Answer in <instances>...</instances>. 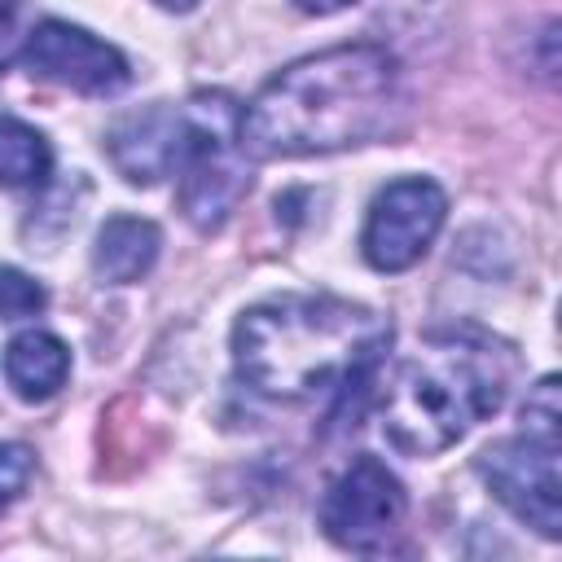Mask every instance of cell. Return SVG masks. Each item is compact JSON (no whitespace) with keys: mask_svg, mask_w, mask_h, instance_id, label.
Segmentation results:
<instances>
[{"mask_svg":"<svg viewBox=\"0 0 562 562\" xmlns=\"http://www.w3.org/2000/svg\"><path fill=\"white\" fill-rule=\"evenodd\" d=\"M400 110V61L382 44H334L277 70L241 110L255 162L312 158L378 140Z\"/></svg>","mask_w":562,"mask_h":562,"instance_id":"6da1fadb","label":"cell"},{"mask_svg":"<svg viewBox=\"0 0 562 562\" xmlns=\"http://www.w3.org/2000/svg\"><path fill=\"white\" fill-rule=\"evenodd\" d=\"M386 347L391 321L338 294H272L233 325L237 378L285 404L351 386Z\"/></svg>","mask_w":562,"mask_h":562,"instance_id":"7a4b0ae2","label":"cell"},{"mask_svg":"<svg viewBox=\"0 0 562 562\" xmlns=\"http://www.w3.org/2000/svg\"><path fill=\"white\" fill-rule=\"evenodd\" d=\"M514 347L479 325L426 334L391 373L382 435L404 457H439L492 417L514 382Z\"/></svg>","mask_w":562,"mask_h":562,"instance_id":"3957f363","label":"cell"},{"mask_svg":"<svg viewBox=\"0 0 562 562\" xmlns=\"http://www.w3.org/2000/svg\"><path fill=\"white\" fill-rule=\"evenodd\" d=\"M180 211L198 233H220L250 189L255 158L241 149V105L220 88H202L180 105Z\"/></svg>","mask_w":562,"mask_h":562,"instance_id":"277c9868","label":"cell"},{"mask_svg":"<svg viewBox=\"0 0 562 562\" xmlns=\"http://www.w3.org/2000/svg\"><path fill=\"white\" fill-rule=\"evenodd\" d=\"M558 430L522 426L509 439H496L479 452L474 470L492 487V496L544 540L562 536V470H558Z\"/></svg>","mask_w":562,"mask_h":562,"instance_id":"5b68a950","label":"cell"},{"mask_svg":"<svg viewBox=\"0 0 562 562\" xmlns=\"http://www.w3.org/2000/svg\"><path fill=\"white\" fill-rule=\"evenodd\" d=\"M408 509L404 483L378 461L356 457L321 496V531L347 553H378L400 531Z\"/></svg>","mask_w":562,"mask_h":562,"instance_id":"8992f818","label":"cell"},{"mask_svg":"<svg viewBox=\"0 0 562 562\" xmlns=\"http://www.w3.org/2000/svg\"><path fill=\"white\" fill-rule=\"evenodd\" d=\"M443 215H448V198L435 180L426 176L391 180L369 206L360 255L378 272H404L430 250V241L443 228Z\"/></svg>","mask_w":562,"mask_h":562,"instance_id":"52a82bcc","label":"cell"},{"mask_svg":"<svg viewBox=\"0 0 562 562\" xmlns=\"http://www.w3.org/2000/svg\"><path fill=\"white\" fill-rule=\"evenodd\" d=\"M18 57H22L31 79L70 88L79 97H114L132 79V66L114 44H105L92 31L70 26L61 18H44L26 35Z\"/></svg>","mask_w":562,"mask_h":562,"instance_id":"ba28073f","label":"cell"},{"mask_svg":"<svg viewBox=\"0 0 562 562\" xmlns=\"http://www.w3.org/2000/svg\"><path fill=\"white\" fill-rule=\"evenodd\" d=\"M180 140H184V114H180V105L154 101V105L132 110V114H123V119L110 123L105 154H110L114 171L127 184H158L162 176L176 171Z\"/></svg>","mask_w":562,"mask_h":562,"instance_id":"9c48e42d","label":"cell"},{"mask_svg":"<svg viewBox=\"0 0 562 562\" xmlns=\"http://www.w3.org/2000/svg\"><path fill=\"white\" fill-rule=\"evenodd\" d=\"M158 246H162V233L154 220H140V215H110L101 228H97V241H92V268L101 281L110 285H132L140 281L154 259H158Z\"/></svg>","mask_w":562,"mask_h":562,"instance_id":"30bf717a","label":"cell"},{"mask_svg":"<svg viewBox=\"0 0 562 562\" xmlns=\"http://www.w3.org/2000/svg\"><path fill=\"white\" fill-rule=\"evenodd\" d=\"M4 378L22 400L44 404L70 378V347L48 329H26L4 347Z\"/></svg>","mask_w":562,"mask_h":562,"instance_id":"8fae6325","label":"cell"},{"mask_svg":"<svg viewBox=\"0 0 562 562\" xmlns=\"http://www.w3.org/2000/svg\"><path fill=\"white\" fill-rule=\"evenodd\" d=\"M53 171V145L22 119L0 114V189H31L44 184Z\"/></svg>","mask_w":562,"mask_h":562,"instance_id":"7c38bea8","label":"cell"},{"mask_svg":"<svg viewBox=\"0 0 562 562\" xmlns=\"http://www.w3.org/2000/svg\"><path fill=\"white\" fill-rule=\"evenodd\" d=\"M44 307H48V290L31 272L0 263V321H26L40 316Z\"/></svg>","mask_w":562,"mask_h":562,"instance_id":"4fadbf2b","label":"cell"},{"mask_svg":"<svg viewBox=\"0 0 562 562\" xmlns=\"http://www.w3.org/2000/svg\"><path fill=\"white\" fill-rule=\"evenodd\" d=\"M31 470H35V452L26 443H0V509L22 496Z\"/></svg>","mask_w":562,"mask_h":562,"instance_id":"5bb4252c","label":"cell"},{"mask_svg":"<svg viewBox=\"0 0 562 562\" xmlns=\"http://www.w3.org/2000/svg\"><path fill=\"white\" fill-rule=\"evenodd\" d=\"M18 57V0H0V70Z\"/></svg>","mask_w":562,"mask_h":562,"instance_id":"9a60e30c","label":"cell"},{"mask_svg":"<svg viewBox=\"0 0 562 562\" xmlns=\"http://www.w3.org/2000/svg\"><path fill=\"white\" fill-rule=\"evenodd\" d=\"M290 4L303 9V13H312V18H329V13H338V9H347L356 0H290Z\"/></svg>","mask_w":562,"mask_h":562,"instance_id":"2e32d148","label":"cell"},{"mask_svg":"<svg viewBox=\"0 0 562 562\" xmlns=\"http://www.w3.org/2000/svg\"><path fill=\"white\" fill-rule=\"evenodd\" d=\"M154 4H162V9H171V13H189L198 0H154Z\"/></svg>","mask_w":562,"mask_h":562,"instance_id":"e0dca14e","label":"cell"}]
</instances>
